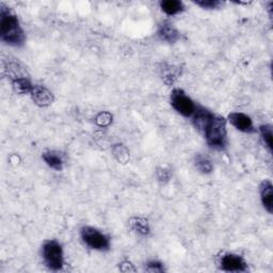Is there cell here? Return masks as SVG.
Returning a JSON list of instances; mask_svg holds the SVG:
<instances>
[{"instance_id": "1", "label": "cell", "mask_w": 273, "mask_h": 273, "mask_svg": "<svg viewBox=\"0 0 273 273\" xmlns=\"http://www.w3.org/2000/svg\"><path fill=\"white\" fill-rule=\"evenodd\" d=\"M195 128L203 132L208 145L222 150L226 145V122L223 117L211 113L205 108H196L193 113Z\"/></svg>"}, {"instance_id": "2", "label": "cell", "mask_w": 273, "mask_h": 273, "mask_svg": "<svg viewBox=\"0 0 273 273\" xmlns=\"http://www.w3.org/2000/svg\"><path fill=\"white\" fill-rule=\"evenodd\" d=\"M0 37L5 43L12 46H20L25 41V33L16 15L4 6L0 9Z\"/></svg>"}, {"instance_id": "3", "label": "cell", "mask_w": 273, "mask_h": 273, "mask_svg": "<svg viewBox=\"0 0 273 273\" xmlns=\"http://www.w3.org/2000/svg\"><path fill=\"white\" fill-rule=\"evenodd\" d=\"M43 258L46 263V266L54 270L59 271L63 268L64 264V256L62 246L57 241L50 240L45 242L43 245Z\"/></svg>"}, {"instance_id": "4", "label": "cell", "mask_w": 273, "mask_h": 273, "mask_svg": "<svg viewBox=\"0 0 273 273\" xmlns=\"http://www.w3.org/2000/svg\"><path fill=\"white\" fill-rule=\"evenodd\" d=\"M81 238L83 242L93 250L105 251L110 246L109 238L98 229L91 226H85L81 229Z\"/></svg>"}, {"instance_id": "5", "label": "cell", "mask_w": 273, "mask_h": 273, "mask_svg": "<svg viewBox=\"0 0 273 273\" xmlns=\"http://www.w3.org/2000/svg\"><path fill=\"white\" fill-rule=\"evenodd\" d=\"M171 105L179 114L186 117L193 115L196 109L193 100L184 91L179 89H175L171 93Z\"/></svg>"}, {"instance_id": "6", "label": "cell", "mask_w": 273, "mask_h": 273, "mask_svg": "<svg viewBox=\"0 0 273 273\" xmlns=\"http://www.w3.org/2000/svg\"><path fill=\"white\" fill-rule=\"evenodd\" d=\"M220 267L227 272H244L247 270V264L241 256L229 253L220 258Z\"/></svg>"}, {"instance_id": "7", "label": "cell", "mask_w": 273, "mask_h": 273, "mask_svg": "<svg viewBox=\"0 0 273 273\" xmlns=\"http://www.w3.org/2000/svg\"><path fill=\"white\" fill-rule=\"evenodd\" d=\"M30 93L33 101L36 102L38 106L47 107L53 104L54 101L53 93L45 87H43V85H34Z\"/></svg>"}, {"instance_id": "8", "label": "cell", "mask_w": 273, "mask_h": 273, "mask_svg": "<svg viewBox=\"0 0 273 273\" xmlns=\"http://www.w3.org/2000/svg\"><path fill=\"white\" fill-rule=\"evenodd\" d=\"M228 121L236 129L243 132L253 131V122L250 116L240 112H233L228 115Z\"/></svg>"}, {"instance_id": "9", "label": "cell", "mask_w": 273, "mask_h": 273, "mask_svg": "<svg viewBox=\"0 0 273 273\" xmlns=\"http://www.w3.org/2000/svg\"><path fill=\"white\" fill-rule=\"evenodd\" d=\"M260 199L263 207L271 213L273 208V186L270 181H264L260 186Z\"/></svg>"}, {"instance_id": "10", "label": "cell", "mask_w": 273, "mask_h": 273, "mask_svg": "<svg viewBox=\"0 0 273 273\" xmlns=\"http://www.w3.org/2000/svg\"><path fill=\"white\" fill-rule=\"evenodd\" d=\"M43 159L46 162V165L50 167L51 169H54L56 171H61L63 169V164L64 160L63 157L60 153L55 152V151H49L43 154Z\"/></svg>"}, {"instance_id": "11", "label": "cell", "mask_w": 273, "mask_h": 273, "mask_svg": "<svg viewBox=\"0 0 273 273\" xmlns=\"http://www.w3.org/2000/svg\"><path fill=\"white\" fill-rule=\"evenodd\" d=\"M158 34L161 40L170 43V44L171 43H175L179 40V32L169 23H165L160 26Z\"/></svg>"}, {"instance_id": "12", "label": "cell", "mask_w": 273, "mask_h": 273, "mask_svg": "<svg viewBox=\"0 0 273 273\" xmlns=\"http://www.w3.org/2000/svg\"><path fill=\"white\" fill-rule=\"evenodd\" d=\"M161 10L164 11L167 15H175L183 11L184 6L182 2L178 0H165V2L160 3Z\"/></svg>"}, {"instance_id": "13", "label": "cell", "mask_w": 273, "mask_h": 273, "mask_svg": "<svg viewBox=\"0 0 273 273\" xmlns=\"http://www.w3.org/2000/svg\"><path fill=\"white\" fill-rule=\"evenodd\" d=\"M130 225L140 235H148L150 233V226L147 219L141 217H134L130 220Z\"/></svg>"}, {"instance_id": "14", "label": "cell", "mask_w": 273, "mask_h": 273, "mask_svg": "<svg viewBox=\"0 0 273 273\" xmlns=\"http://www.w3.org/2000/svg\"><path fill=\"white\" fill-rule=\"evenodd\" d=\"M195 167L203 174H209L212 172V170H213V166L211 164L210 159L207 158L206 156H203V155H196Z\"/></svg>"}, {"instance_id": "15", "label": "cell", "mask_w": 273, "mask_h": 273, "mask_svg": "<svg viewBox=\"0 0 273 273\" xmlns=\"http://www.w3.org/2000/svg\"><path fill=\"white\" fill-rule=\"evenodd\" d=\"M13 87H14V90L16 92H19L21 94L31 92V90L33 88L31 82L28 79V77H25V78H20V79L14 80L13 81Z\"/></svg>"}, {"instance_id": "16", "label": "cell", "mask_w": 273, "mask_h": 273, "mask_svg": "<svg viewBox=\"0 0 273 273\" xmlns=\"http://www.w3.org/2000/svg\"><path fill=\"white\" fill-rule=\"evenodd\" d=\"M162 78L167 83H173L178 78V70L168 65V67L162 68Z\"/></svg>"}, {"instance_id": "17", "label": "cell", "mask_w": 273, "mask_h": 273, "mask_svg": "<svg viewBox=\"0 0 273 273\" xmlns=\"http://www.w3.org/2000/svg\"><path fill=\"white\" fill-rule=\"evenodd\" d=\"M260 133L263 139V142L266 143L267 148L270 152H272V127L270 125H262L260 127Z\"/></svg>"}, {"instance_id": "18", "label": "cell", "mask_w": 273, "mask_h": 273, "mask_svg": "<svg viewBox=\"0 0 273 273\" xmlns=\"http://www.w3.org/2000/svg\"><path fill=\"white\" fill-rule=\"evenodd\" d=\"M195 4L203 9H207V10L218 9L221 6V3L218 2V0H198V2H195Z\"/></svg>"}, {"instance_id": "19", "label": "cell", "mask_w": 273, "mask_h": 273, "mask_svg": "<svg viewBox=\"0 0 273 273\" xmlns=\"http://www.w3.org/2000/svg\"><path fill=\"white\" fill-rule=\"evenodd\" d=\"M112 121V116H111L110 113L108 112H101L97 117H96V123L99 126H107Z\"/></svg>"}, {"instance_id": "20", "label": "cell", "mask_w": 273, "mask_h": 273, "mask_svg": "<svg viewBox=\"0 0 273 273\" xmlns=\"http://www.w3.org/2000/svg\"><path fill=\"white\" fill-rule=\"evenodd\" d=\"M147 271H149V272H162L164 271V266H162V263L157 262V261H150L148 263Z\"/></svg>"}]
</instances>
